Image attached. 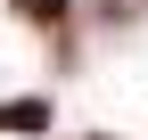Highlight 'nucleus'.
Returning <instances> with one entry per match:
<instances>
[{"label":"nucleus","instance_id":"1","mask_svg":"<svg viewBox=\"0 0 148 140\" xmlns=\"http://www.w3.org/2000/svg\"><path fill=\"white\" fill-rule=\"evenodd\" d=\"M25 16H33V25H58V16H66V0H25Z\"/></svg>","mask_w":148,"mask_h":140}]
</instances>
